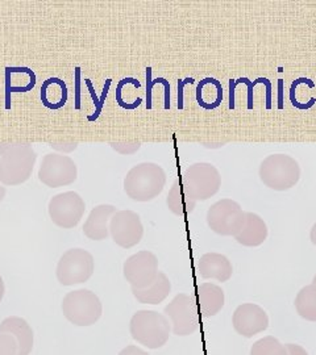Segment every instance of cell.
Instances as JSON below:
<instances>
[{
  "instance_id": "36",
  "label": "cell",
  "mask_w": 316,
  "mask_h": 355,
  "mask_svg": "<svg viewBox=\"0 0 316 355\" xmlns=\"http://www.w3.org/2000/svg\"><path fill=\"white\" fill-rule=\"evenodd\" d=\"M313 284H315L316 286V275L314 277V279H313Z\"/></svg>"
},
{
  "instance_id": "5",
  "label": "cell",
  "mask_w": 316,
  "mask_h": 355,
  "mask_svg": "<svg viewBox=\"0 0 316 355\" xmlns=\"http://www.w3.org/2000/svg\"><path fill=\"white\" fill-rule=\"evenodd\" d=\"M63 313L76 327H91L101 318L103 305L94 292L76 290L63 297Z\"/></svg>"
},
{
  "instance_id": "26",
  "label": "cell",
  "mask_w": 316,
  "mask_h": 355,
  "mask_svg": "<svg viewBox=\"0 0 316 355\" xmlns=\"http://www.w3.org/2000/svg\"><path fill=\"white\" fill-rule=\"evenodd\" d=\"M251 355H289V352L277 338L267 336L253 343Z\"/></svg>"
},
{
  "instance_id": "7",
  "label": "cell",
  "mask_w": 316,
  "mask_h": 355,
  "mask_svg": "<svg viewBox=\"0 0 316 355\" xmlns=\"http://www.w3.org/2000/svg\"><path fill=\"white\" fill-rule=\"evenodd\" d=\"M95 270L94 257L85 249L76 248L63 253L57 265V279L63 286L82 284L92 277Z\"/></svg>"
},
{
  "instance_id": "18",
  "label": "cell",
  "mask_w": 316,
  "mask_h": 355,
  "mask_svg": "<svg viewBox=\"0 0 316 355\" xmlns=\"http://www.w3.org/2000/svg\"><path fill=\"white\" fill-rule=\"evenodd\" d=\"M267 239V227L264 218L257 214L247 212L245 224L240 232L235 236V240L242 246L257 248L263 245Z\"/></svg>"
},
{
  "instance_id": "20",
  "label": "cell",
  "mask_w": 316,
  "mask_h": 355,
  "mask_svg": "<svg viewBox=\"0 0 316 355\" xmlns=\"http://www.w3.org/2000/svg\"><path fill=\"white\" fill-rule=\"evenodd\" d=\"M172 291V283L164 272H158L152 284L145 288H132V293L141 304L158 305Z\"/></svg>"
},
{
  "instance_id": "3",
  "label": "cell",
  "mask_w": 316,
  "mask_h": 355,
  "mask_svg": "<svg viewBox=\"0 0 316 355\" xmlns=\"http://www.w3.org/2000/svg\"><path fill=\"white\" fill-rule=\"evenodd\" d=\"M170 330L169 320L156 311H138L129 322L132 338L153 350L169 341Z\"/></svg>"
},
{
  "instance_id": "28",
  "label": "cell",
  "mask_w": 316,
  "mask_h": 355,
  "mask_svg": "<svg viewBox=\"0 0 316 355\" xmlns=\"http://www.w3.org/2000/svg\"><path fill=\"white\" fill-rule=\"evenodd\" d=\"M0 355H17V343L8 334H0Z\"/></svg>"
},
{
  "instance_id": "24",
  "label": "cell",
  "mask_w": 316,
  "mask_h": 355,
  "mask_svg": "<svg viewBox=\"0 0 316 355\" xmlns=\"http://www.w3.org/2000/svg\"><path fill=\"white\" fill-rule=\"evenodd\" d=\"M223 101L222 83L215 78H204L197 86V102L204 110H215Z\"/></svg>"
},
{
  "instance_id": "31",
  "label": "cell",
  "mask_w": 316,
  "mask_h": 355,
  "mask_svg": "<svg viewBox=\"0 0 316 355\" xmlns=\"http://www.w3.org/2000/svg\"><path fill=\"white\" fill-rule=\"evenodd\" d=\"M285 346H286V349H288V352H289V355H308V353L306 352V349L302 347V346H299V345L288 343V345H285Z\"/></svg>"
},
{
  "instance_id": "10",
  "label": "cell",
  "mask_w": 316,
  "mask_h": 355,
  "mask_svg": "<svg viewBox=\"0 0 316 355\" xmlns=\"http://www.w3.org/2000/svg\"><path fill=\"white\" fill-rule=\"evenodd\" d=\"M78 177L76 162L63 154H47L38 168V179L42 184L51 189H60L73 184Z\"/></svg>"
},
{
  "instance_id": "17",
  "label": "cell",
  "mask_w": 316,
  "mask_h": 355,
  "mask_svg": "<svg viewBox=\"0 0 316 355\" xmlns=\"http://www.w3.org/2000/svg\"><path fill=\"white\" fill-rule=\"evenodd\" d=\"M198 270L203 279L228 282L232 278L233 267L226 255L219 253L203 254L198 263Z\"/></svg>"
},
{
  "instance_id": "33",
  "label": "cell",
  "mask_w": 316,
  "mask_h": 355,
  "mask_svg": "<svg viewBox=\"0 0 316 355\" xmlns=\"http://www.w3.org/2000/svg\"><path fill=\"white\" fill-rule=\"evenodd\" d=\"M310 239H311V242L316 246V223L313 225L311 232H310Z\"/></svg>"
},
{
  "instance_id": "34",
  "label": "cell",
  "mask_w": 316,
  "mask_h": 355,
  "mask_svg": "<svg viewBox=\"0 0 316 355\" xmlns=\"http://www.w3.org/2000/svg\"><path fill=\"white\" fill-rule=\"evenodd\" d=\"M4 293H6V286H4L3 278L0 277V302H1L3 297H4Z\"/></svg>"
},
{
  "instance_id": "12",
  "label": "cell",
  "mask_w": 316,
  "mask_h": 355,
  "mask_svg": "<svg viewBox=\"0 0 316 355\" xmlns=\"http://www.w3.org/2000/svg\"><path fill=\"white\" fill-rule=\"evenodd\" d=\"M158 259L148 250L131 255L123 266V274L132 288H145L158 275Z\"/></svg>"
},
{
  "instance_id": "21",
  "label": "cell",
  "mask_w": 316,
  "mask_h": 355,
  "mask_svg": "<svg viewBox=\"0 0 316 355\" xmlns=\"http://www.w3.org/2000/svg\"><path fill=\"white\" fill-rule=\"evenodd\" d=\"M197 297L201 312L207 318L215 316L224 306V291L214 283L201 284L197 292Z\"/></svg>"
},
{
  "instance_id": "6",
  "label": "cell",
  "mask_w": 316,
  "mask_h": 355,
  "mask_svg": "<svg viewBox=\"0 0 316 355\" xmlns=\"http://www.w3.org/2000/svg\"><path fill=\"white\" fill-rule=\"evenodd\" d=\"M182 183L190 196L198 203L208 200L219 192L222 175L213 164L197 162L186 168Z\"/></svg>"
},
{
  "instance_id": "25",
  "label": "cell",
  "mask_w": 316,
  "mask_h": 355,
  "mask_svg": "<svg viewBox=\"0 0 316 355\" xmlns=\"http://www.w3.org/2000/svg\"><path fill=\"white\" fill-rule=\"evenodd\" d=\"M295 309L301 318L316 322V286L308 284L298 292L295 297Z\"/></svg>"
},
{
  "instance_id": "11",
  "label": "cell",
  "mask_w": 316,
  "mask_h": 355,
  "mask_svg": "<svg viewBox=\"0 0 316 355\" xmlns=\"http://www.w3.org/2000/svg\"><path fill=\"white\" fill-rule=\"evenodd\" d=\"M48 211L53 224L63 229H73L85 215L86 204L78 192L66 191L51 198Z\"/></svg>"
},
{
  "instance_id": "22",
  "label": "cell",
  "mask_w": 316,
  "mask_h": 355,
  "mask_svg": "<svg viewBox=\"0 0 316 355\" xmlns=\"http://www.w3.org/2000/svg\"><path fill=\"white\" fill-rule=\"evenodd\" d=\"M38 76L35 71L26 66L6 67V91L7 95L16 92H29L36 86Z\"/></svg>"
},
{
  "instance_id": "8",
  "label": "cell",
  "mask_w": 316,
  "mask_h": 355,
  "mask_svg": "<svg viewBox=\"0 0 316 355\" xmlns=\"http://www.w3.org/2000/svg\"><path fill=\"white\" fill-rule=\"evenodd\" d=\"M247 218L240 204L232 199H222L213 204L207 212V224L219 236H236Z\"/></svg>"
},
{
  "instance_id": "16",
  "label": "cell",
  "mask_w": 316,
  "mask_h": 355,
  "mask_svg": "<svg viewBox=\"0 0 316 355\" xmlns=\"http://www.w3.org/2000/svg\"><path fill=\"white\" fill-rule=\"evenodd\" d=\"M0 334H8L17 343V355H29L33 349V330L24 318L11 316L1 321Z\"/></svg>"
},
{
  "instance_id": "1",
  "label": "cell",
  "mask_w": 316,
  "mask_h": 355,
  "mask_svg": "<svg viewBox=\"0 0 316 355\" xmlns=\"http://www.w3.org/2000/svg\"><path fill=\"white\" fill-rule=\"evenodd\" d=\"M38 154L32 144H0V184L15 187L32 177Z\"/></svg>"
},
{
  "instance_id": "4",
  "label": "cell",
  "mask_w": 316,
  "mask_h": 355,
  "mask_svg": "<svg viewBox=\"0 0 316 355\" xmlns=\"http://www.w3.org/2000/svg\"><path fill=\"white\" fill-rule=\"evenodd\" d=\"M258 175L267 189L288 191L299 182L301 166L288 154H272L261 162Z\"/></svg>"
},
{
  "instance_id": "14",
  "label": "cell",
  "mask_w": 316,
  "mask_h": 355,
  "mask_svg": "<svg viewBox=\"0 0 316 355\" xmlns=\"http://www.w3.org/2000/svg\"><path fill=\"white\" fill-rule=\"evenodd\" d=\"M232 324L235 330L247 338L265 331L269 327V318L264 308L253 303H245L236 308L233 312Z\"/></svg>"
},
{
  "instance_id": "2",
  "label": "cell",
  "mask_w": 316,
  "mask_h": 355,
  "mask_svg": "<svg viewBox=\"0 0 316 355\" xmlns=\"http://www.w3.org/2000/svg\"><path fill=\"white\" fill-rule=\"evenodd\" d=\"M166 173L153 162H142L133 166L124 178L126 196L135 202L147 203L156 199L164 191Z\"/></svg>"
},
{
  "instance_id": "9",
  "label": "cell",
  "mask_w": 316,
  "mask_h": 355,
  "mask_svg": "<svg viewBox=\"0 0 316 355\" xmlns=\"http://www.w3.org/2000/svg\"><path fill=\"white\" fill-rule=\"evenodd\" d=\"M165 315L170 320L173 333L179 337L190 336L199 328V306L194 296L178 293L165 306Z\"/></svg>"
},
{
  "instance_id": "23",
  "label": "cell",
  "mask_w": 316,
  "mask_h": 355,
  "mask_svg": "<svg viewBox=\"0 0 316 355\" xmlns=\"http://www.w3.org/2000/svg\"><path fill=\"white\" fill-rule=\"evenodd\" d=\"M166 204L169 211L176 216H188L194 211L197 202L190 196L188 191L185 190L182 178H179L173 183L166 198Z\"/></svg>"
},
{
  "instance_id": "30",
  "label": "cell",
  "mask_w": 316,
  "mask_h": 355,
  "mask_svg": "<svg viewBox=\"0 0 316 355\" xmlns=\"http://www.w3.org/2000/svg\"><path fill=\"white\" fill-rule=\"evenodd\" d=\"M119 355H149L147 352H144L142 349H140L135 345H131V346H126V349H123Z\"/></svg>"
},
{
  "instance_id": "13",
  "label": "cell",
  "mask_w": 316,
  "mask_h": 355,
  "mask_svg": "<svg viewBox=\"0 0 316 355\" xmlns=\"http://www.w3.org/2000/svg\"><path fill=\"white\" fill-rule=\"evenodd\" d=\"M110 234L115 243L123 249H131L142 240L144 227L140 216L129 211H117L110 221Z\"/></svg>"
},
{
  "instance_id": "35",
  "label": "cell",
  "mask_w": 316,
  "mask_h": 355,
  "mask_svg": "<svg viewBox=\"0 0 316 355\" xmlns=\"http://www.w3.org/2000/svg\"><path fill=\"white\" fill-rule=\"evenodd\" d=\"M6 193H7L6 187L3 184H0V202H3V199L6 198Z\"/></svg>"
},
{
  "instance_id": "19",
  "label": "cell",
  "mask_w": 316,
  "mask_h": 355,
  "mask_svg": "<svg viewBox=\"0 0 316 355\" xmlns=\"http://www.w3.org/2000/svg\"><path fill=\"white\" fill-rule=\"evenodd\" d=\"M40 99L44 107L51 111L61 110L69 99V89L61 78H48L40 89Z\"/></svg>"
},
{
  "instance_id": "15",
  "label": "cell",
  "mask_w": 316,
  "mask_h": 355,
  "mask_svg": "<svg viewBox=\"0 0 316 355\" xmlns=\"http://www.w3.org/2000/svg\"><path fill=\"white\" fill-rule=\"evenodd\" d=\"M117 212L116 207L111 204L97 205L83 225L85 236L92 241H103L110 236V221Z\"/></svg>"
},
{
  "instance_id": "29",
  "label": "cell",
  "mask_w": 316,
  "mask_h": 355,
  "mask_svg": "<svg viewBox=\"0 0 316 355\" xmlns=\"http://www.w3.org/2000/svg\"><path fill=\"white\" fill-rule=\"evenodd\" d=\"M53 150L58 153V154H69V153L74 152L78 148V142L76 141H58V142H49Z\"/></svg>"
},
{
  "instance_id": "32",
  "label": "cell",
  "mask_w": 316,
  "mask_h": 355,
  "mask_svg": "<svg viewBox=\"0 0 316 355\" xmlns=\"http://www.w3.org/2000/svg\"><path fill=\"white\" fill-rule=\"evenodd\" d=\"M227 142H202L204 148H208V149H219L222 146H224Z\"/></svg>"
},
{
  "instance_id": "27",
  "label": "cell",
  "mask_w": 316,
  "mask_h": 355,
  "mask_svg": "<svg viewBox=\"0 0 316 355\" xmlns=\"http://www.w3.org/2000/svg\"><path fill=\"white\" fill-rule=\"evenodd\" d=\"M110 146L115 152L122 155H131L140 150L141 142L139 141H128V142H110Z\"/></svg>"
}]
</instances>
